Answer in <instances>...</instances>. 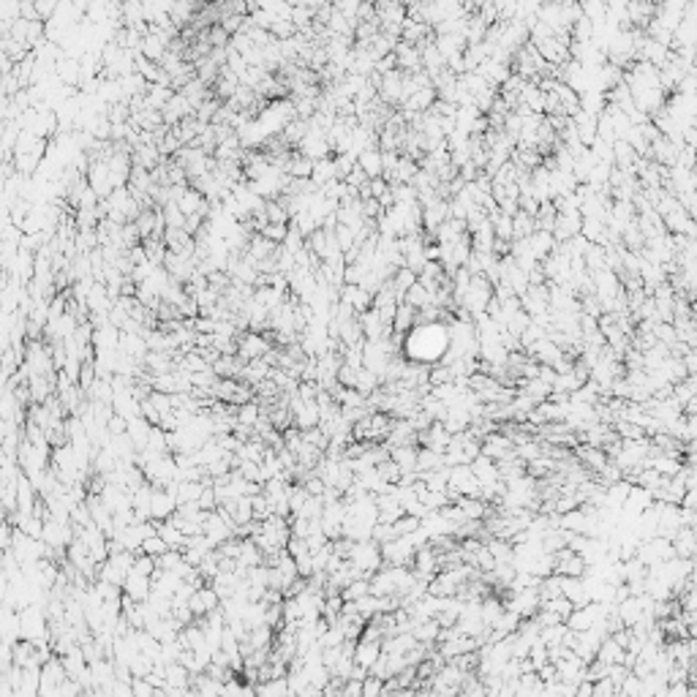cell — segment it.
<instances>
[{"instance_id": "cell-4", "label": "cell", "mask_w": 697, "mask_h": 697, "mask_svg": "<svg viewBox=\"0 0 697 697\" xmlns=\"http://www.w3.org/2000/svg\"><path fill=\"white\" fill-rule=\"evenodd\" d=\"M177 512V499L166 490V488H156L153 490V502H150V515H153V520H169L172 515Z\"/></svg>"}, {"instance_id": "cell-8", "label": "cell", "mask_w": 697, "mask_h": 697, "mask_svg": "<svg viewBox=\"0 0 697 697\" xmlns=\"http://www.w3.org/2000/svg\"><path fill=\"white\" fill-rule=\"evenodd\" d=\"M314 163L317 161L305 159L303 153H294L289 163H286V175L291 177V180H311L314 177Z\"/></svg>"}, {"instance_id": "cell-2", "label": "cell", "mask_w": 697, "mask_h": 697, "mask_svg": "<svg viewBox=\"0 0 697 697\" xmlns=\"http://www.w3.org/2000/svg\"><path fill=\"white\" fill-rule=\"evenodd\" d=\"M270 348H273L270 346V341H267V338H262L259 333H246V335H240V338H237V357H240L243 362L264 360Z\"/></svg>"}, {"instance_id": "cell-7", "label": "cell", "mask_w": 697, "mask_h": 697, "mask_svg": "<svg viewBox=\"0 0 697 697\" xmlns=\"http://www.w3.org/2000/svg\"><path fill=\"white\" fill-rule=\"evenodd\" d=\"M354 662H357V667H362V670H371V667L376 665L379 662V640H362V643H357Z\"/></svg>"}, {"instance_id": "cell-6", "label": "cell", "mask_w": 697, "mask_h": 697, "mask_svg": "<svg viewBox=\"0 0 697 697\" xmlns=\"http://www.w3.org/2000/svg\"><path fill=\"white\" fill-rule=\"evenodd\" d=\"M357 163H360V169H362L371 180H376V177L384 175V153L376 150V147L362 150V153H360V159H357Z\"/></svg>"}, {"instance_id": "cell-10", "label": "cell", "mask_w": 697, "mask_h": 697, "mask_svg": "<svg viewBox=\"0 0 697 697\" xmlns=\"http://www.w3.org/2000/svg\"><path fill=\"white\" fill-rule=\"evenodd\" d=\"M262 403H256V401H251V403H243V406H237V422L240 425H246V428H256V422L262 419Z\"/></svg>"}, {"instance_id": "cell-3", "label": "cell", "mask_w": 697, "mask_h": 697, "mask_svg": "<svg viewBox=\"0 0 697 697\" xmlns=\"http://www.w3.org/2000/svg\"><path fill=\"white\" fill-rule=\"evenodd\" d=\"M150 594H153V577H147V575H142V572L131 570V575L126 577V583H123V597H128L131 602H147L150 600Z\"/></svg>"}, {"instance_id": "cell-17", "label": "cell", "mask_w": 697, "mask_h": 697, "mask_svg": "<svg viewBox=\"0 0 697 697\" xmlns=\"http://www.w3.org/2000/svg\"><path fill=\"white\" fill-rule=\"evenodd\" d=\"M381 695V681L379 678H368L362 681V697H379Z\"/></svg>"}, {"instance_id": "cell-14", "label": "cell", "mask_w": 697, "mask_h": 697, "mask_svg": "<svg viewBox=\"0 0 697 697\" xmlns=\"http://www.w3.org/2000/svg\"><path fill=\"white\" fill-rule=\"evenodd\" d=\"M142 553H145V556H153V559L159 561L163 553H169V545H166V542H163L159 534H153V537L145 539V545H142Z\"/></svg>"}, {"instance_id": "cell-16", "label": "cell", "mask_w": 697, "mask_h": 697, "mask_svg": "<svg viewBox=\"0 0 697 697\" xmlns=\"http://www.w3.org/2000/svg\"><path fill=\"white\" fill-rule=\"evenodd\" d=\"M376 381L379 376L374 374V371H368V368H360V374H357V390L365 395V392H371L374 387H376Z\"/></svg>"}, {"instance_id": "cell-11", "label": "cell", "mask_w": 697, "mask_h": 697, "mask_svg": "<svg viewBox=\"0 0 697 697\" xmlns=\"http://www.w3.org/2000/svg\"><path fill=\"white\" fill-rule=\"evenodd\" d=\"M368 594H371V583H368V580H354V583H348L346 588L341 591L344 602H360V600L368 597Z\"/></svg>"}, {"instance_id": "cell-1", "label": "cell", "mask_w": 697, "mask_h": 697, "mask_svg": "<svg viewBox=\"0 0 697 697\" xmlns=\"http://www.w3.org/2000/svg\"><path fill=\"white\" fill-rule=\"evenodd\" d=\"M381 550L376 547V542L374 539H368V542H351V547H348V556L346 561L354 567V570H360L362 575H368V572H374L376 567L381 564Z\"/></svg>"}, {"instance_id": "cell-5", "label": "cell", "mask_w": 697, "mask_h": 697, "mask_svg": "<svg viewBox=\"0 0 697 697\" xmlns=\"http://www.w3.org/2000/svg\"><path fill=\"white\" fill-rule=\"evenodd\" d=\"M55 74H58V79L65 82V88H74V85H79V79H82V63L77 61V58H68L63 55L58 65H55Z\"/></svg>"}, {"instance_id": "cell-13", "label": "cell", "mask_w": 697, "mask_h": 697, "mask_svg": "<svg viewBox=\"0 0 697 697\" xmlns=\"http://www.w3.org/2000/svg\"><path fill=\"white\" fill-rule=\"evenodd\" d=\"M259 234H262V237H267V240H270V243H275V246H284L286 237H289V223H267Z\"/></svg>"}, {"instance_id": "cell-15", "label": "cell", "mask_w": 697, "mask_h": 697, "mask_svg": "<svg viewBox=\"0 0 697 697\" xmlns=\"http://www.w3.org/2000/svg\"><path fill=\"white\" fill-rule=\"evenodd\" d=\"M398 63L403 65V68H417V63H419V55H417V49H412L409 44H401L398 47Z\"/></svg>"}, {"instance_id": "cell-12", "label": "cell", "mask_w": 697, "mask_h": 697, "mask_svg": "<svg viewBox=\"0 0 697 697\" xmlns=\"http://www.w3.org/2000/svg\"><path fill=\"white\" fill-rule=\"evenodd\" d=\"M264 216H267V221L270 223H289V210H286L284 205L278 202V199H267V205H264Z\"/></svg>"}, {"instance_id": "cell-9", "label": "cell", "mask_w": 697, "mask_h": 697, "mask_svg": "<svg viewBox=\"0 0 697 697\" xmlns=\"http://www.w3.org/2000/svg\"><path fill=\"white\" fill-rule=\"evenodd\" d=\"M314 186L317 189H327L330 183H335L338 180V169H335V159H324V161H317L314 163Z\"/></svg>"}]
</instances>
